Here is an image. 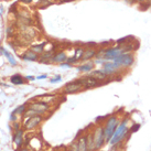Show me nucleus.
<instances>
[{"label":"nucleus","mask_w":151,"mask_h":151,"mask_svg":"<svg viewBox=\"0 0 151 151\" xmlns=\"http://www.w3.org/2000/svg\"><path fill=\"white\" fill-rule=\"evenodd\" d=\"M114 62L117 64L119 67H122V70H128L134 64V55L131 52H126V53H122V54L117 56L114 60Z\"/></svg>","instance_id":"obj_4"},{"label":"nucleus","mask_w":151,"mask_h":151,"mask_svg":"<svg viewBox=\"0 0 151 151\" xmlns=\"http://www.w3.org/2000/svg\"><path fill=\"white\" fill-rule=\"evenodd\" d=\"M13 129H14V131H17V130L20 129V124L19 122H13Z\"/></svg>","instance_id":"obj_26"},{"label":"nucleus","mask_w":151,"mask_h":151,"mask_svg":"<svg viewBox=\"0 0 151 151\" xmlns=\"http://www.w3.org/2000/svg\"><path fill=\"white\" fill-rule=\"evenodd\" d=\"M103 68L106 71V73L108 74L110 77H114V76H117L118 74L122 73V67H119L117 64L115 63L114 61H106L105 63L103 64Z\"/></svg>","instance_id":"obj_7"},{"label":"nucleus","mask_w":151,"mask_h":151,"mask_svg":"<svg viewBox=\"0 0 151 151\" xmlns=\"http://www.w3.org/2000/svg\"><path fill=\"white\" fill-rule=\"evenodd\" d=\"M25 107H27V105H21V106H19V107H17V108L13 110L12 113L13 114H16V115H22V114H24L25 111Z\"/></svg>","instance_id":"obj_22"},{"label":"nucleus","mask_w":151,"mask_h":151,"mask_svg":"<svg viewBox=\"0 0 151 151\" xmlns=\"http://www.w3.org/2000/svg\"><path fill=\"white\" fill-rule=\"evenodd\" d=\"M136 2L143 4H147V2H149V1H148V0H136Z\"/></svg>","instance_id":"obj_28"},{"label":"nucleus","mask_w":151,"mask_h":151,"mask_svg":"<svg viewBox=\"0 0 151 151\" xmlns=\"http://www.w3.org/2000/svg\"><path fill=\"white\" fill-rule=\"evenodd\" d=\"M0 106H1V105H0Z\"/></svg>","instance_id":"obj_36"},{"label":"nucleus","mask_w":151,"mask_h":151,"mask_svg":"<svg viewBox=\"0 0 151 151\" xmlns=\"http://www.w3.org/2000/svg\"><path fill=\"white\" fill-rule=\"evenodd\" d=\"M80 80H81V82H82V84H83V87H84V89H89V88L98 87V86L104 85V83H103V82L96 80L95 77H93V76H91V75H87V76H85V77H82V78H80Z\"/></svg>","instance_id":"obj_8"},{"label":"nucleus","mask_w":151,"mask_h":151,"mask_svg":"<svg viewBox=\"0 0 151 151\" xmlns=\"http://www.w3.org/2000/svg\"><path fill=\"white\" fill-rule=\"evenodd\" d=\"M61 80H62V76L56 75L55 77H52V78H51L50 83H52V84H54V83H59V82H61Z\"/></svg>","instance_id":"obj_24"},{"label":"nucleus","mask_w":151,"mask_h":151,"mask_svg":"<svg viewBox=\"0 0 151 151\" xmlns=\"http://www.w3.org/2000/svg\"><path fill=\"white\" fill-rule=\"evenodd\" d=\"M67 151H78V146H77V141H75V142L72 145L71 147H70V149Z\"/></svg>","instance_id":"obj_25"},{"label":"nucleus","mask_w":151,"mask_h":151,"mask_svg":"<svg viewBox=\"0 0 151 151\" xmlns=\"http://www.w3.org/2000/svg\"><path fill=\"white\" fill-rule=\"evenodd\" d=\"M44 78H47V75H46V74H42V75H39L35 77V80H44Z\"/></svg>","instance_id":"obj_27"},{"label":"nucleus","mask_w":151,"mask_h":151,"mask_svg":"<svg viewBox=\"0 0 151 151\" xmlns=\"http://www.w3.org/2000/svg\"><path fill=\"white\" fill-rule=\"evenodd\" d=\"M127 136H129V118L126 117L122 119L119 125H118L117 129L115 130L113 137L109 141V145L113 147L115 145L119 142H122L124 139L127 138Z\"/></svg>","instance_id":"obj_1"},{"label":"nucleus","mask_w":151,"mask_h":151,"mask_svg":"<svg viewBox=\"0 0 151 151\" xmlns=\"http://www.w3.org/2000/svg\"><path fill=\"white\" fill-rule=\"evenodd\" d=\"M119 122H120V119H119L117 114H114V115H111V116H109L107 118V120L105 122V126H104V134H105L106 143H109L114 132H115V130L117 129Z\"/></svg>","instance_id":"obj_2"},{"label":"nucleus","mask_w":151,"mask_h":151,"mask_svg":"<svg viewBox=\"0 0 151 151\" xmlns=\"http://www.w3.org/2000/svg\"><path fill=\"white\" fill-rule=\"evenodd\" d=\"M25 80H28V81H34V80H35V77H34V76L29 75V76H25Z\"/></svg>","instance_id":"obj_29"},{"label":"nucleus","mask_w":151,"mask_h":151,"mask_svg":"<svg viewBox=\"0 0 151 151\" xmlns=\"http://www.w3.org/2000/svg\"><path fill=\"white\" fill-rule=\"evenodd\" d=\"M87 149L88 151H96V149H95V143H94L93 132L87 134Z\"/></svg>","instance_id":"obj_20"},{"label":"nucleus","mask_w":151,"mask_h":151,"mask_svg":"<svg viewBox=\"0 0 151 151\" xmlns=\"http://www.w3.org/2000/svg\"><path fill=\"white\" fill-rule=\"evenodd\" d=\"M77 146H78V151H88L87 149V134H84L78 138L77 140Z\"/></svg>","instance_id":"obj_16"},{"label":"nucleus","mask_w":151,"mask_h":151,"mask_svg":"<svg viewBox=\"0 0 151 151\" xmlns=\"http://www.w3.org/2000/svg\"><path fill=\"white\" fill-rule=\"evenodd\" d=\"M43 120V116L42 115H34V116H31V117H28L23 122V128L24 130H32L42 122Z\"/></svg>","instance_id":"obj_6"},{"label":"nucleus","mask_w":151,"mask_h":151,"mask_svg":"<svg viewBox=\"0 0 151 151\" xmlns=\"http://www.w3.org/2000/svg\"><path fill=\"white\" fill-rule=\"evenodd\" d=\"M97 151H106V150H101H101H97Z\"/></svg>","instance_id":"obj_32"},{"label":"nucleus","mask_w":151,"mask_h":151,"mask_svg":"<svg viewBox=\"0 0 151 151\" xmlns=\"http://www.w3.org/2000/svg\"><path fill=\"white\" fill-rule=\"evenodd\" d=\"M139 129H140V124H134V125H131V127H129V134L137 132Z\"/></svg>","instance_id":"obj_23"},{"label":"nucleus","mask_w":151,"mask_h":151,"mask_svg":"<svg viewBox=\"0 0 151 151\" xmlns=\"http://www.w3.org/2000/svg\"><path fill=\"white\" fill-rule=\"evenodd\" d=\"M84 52H85L84 49H82V47H77V49L75 50L74 56H73V58H67L66 62H67V63H70V64H73V63L78 62V61H81V60L83 59Z\"/></svg>","instance_id":"obj_11"},{"label":"nucleus","mask_w":151,"mask_h":151,"mask_svg":"<svg viewBox=\"0 0 151 151\" xmlns=\"http://www.w3.org/2000/svg\"><path fill=\"white\" fill-rule=\"evenodd\" d=\"M67 60V55L65 52L63 51H60L58 53H55L53 56H52V59H51V63H63V62H66Z\"/></svg>","instance_id":"obj_13"},{"label":"nucleus","mask_w":151,"mask_h":151,"mask_svg":"<svg viewBox=\"0 0 151 151\" xmlns=\"http://www.w3.org/2000/svg\"><path fill=\"white\" fill-rule=\"evenodd\" d=\"M95 65H96V64L94 63V61H89L87 63H84V64H82V65H80V66L77 67V71L82 72V73H88V74H89V73L94 70Z\"/></svg>","instance_id":"obj_14"},{"label":"nucleus","mask_w":151,"mask_h":151,"mask_svg":"<svg viewBox=\"0 0 151 151\" xmlns=\"http://www.w3.org/2000/svg\"><path fill=\"white\" fill-rule=\"evenodd\" d=\"M34 1H37V0H34Z\"/></svg>","instance_id":"obj_34"},{"label":"nucleus","mask_w":151,"mask_h":151,"mask_svg":"<svg viewBox=\"0 0 151 151\" xmlns=\"http://www.w3.org/2000/svg\"><path fill=\"white\" fill-rule=\"evenodd\" d=\"M45 42L43 43H40V44H34V45L31 46V50L34 51L35 53H38V54H42L44 50H45Z\"/></svg>","instance_id":"obj_19"},{"label":"nucleus","mask_w":151,"mask_h":151,"mask_svg":"<svg viewBox=\"0 0 151 151\" xmlns=\"http://www.w3.org/2000/svg\"><path fill=\"white\" fill-rule=\"evenodd\" d=\"M82 89H84L83 87V84H82V82L81 80H75L73 81V82H70V83H67L65 86H64V89L63 92L65 94H75V93L80 92Z\"/></svg>","instance_id":"obj_9"},{"label":"nucleus","mask_w":151,"mask_h":151,"mask_svg":"<svg viewBox=\"0 0 151 151\" xmlns=\"http://www.w3.org/2000/svg\"><path fill=\"white\" fill-rule=\"evenodd\" d=\"M20 1H21V2H24V4H30L32 0H20Z\"/></svg>","instance_id":"obj_30"},{"label":"nucleus","mask_w":151,"mask_h":151,"mask_svg":"<svg viewBox=\"0 0 151 151\" xmlns=\"http://www.w3.org/2000/svg\"><path fill=\"white\" fill-rule=\"evenodd\" d=\"M97 54V50L96 49H87V50L84 52V55H83V59L82 61H88V60H93L94 58H96Z\"/></svg>","instance_id":"obj_17"},{"label":"nucleus","mask_w":151,"mask_h":151,"mask_svg":"<svg viewBox=\"0 0 151 151\" xmlns=\"http://www.w3.org/2000/svg\"><path fill=\"white\" fill-rule=\"evenodd\" d=\"M93 137H94V143H95V149L96 150H101L104 147L105 142V134H104V127L99 126L93 132Z\"/></svg>","instance_id":"obj_5"},{"label":"nucleus","mask_w":151,"mask_h":151,"mask_svg":"<svg viewBox=\"0 0 151 151\" xmlns=\"http://www.w3.org/2000/svg\"><path fill=\"white\" fill-rule=\"evenodd\" d=\"M148 1H149V2H150V4H151V0H148Z\"/></svg>","instance_id":"obj_33"},{"label":"nucleus","mask_w":151,"mask_h":151,"mask_svg":"<svg viewBox=\"0 0 151 151\" xmlns=\"http://www.w3.org/2000/svg\"><path fill=\"white\" fill-rule=\"evenodd\" d=\"M23 134H24V130L19 129L13 134V143L17 146V149L21 148L23 145Z\"/></svg>","instance_id":"obj_12"},{"label":"nucleus","mask_w":151,"mask_h":151,"mask_svg":"<svg viewBox=\"0 0 151 151\" xmlns=\"http://www.w3.org/2000/svg\"><path fill=\"white\" fill-rule=\"evenodd\" d=\"M63 151H65V150H63Z\"/></svg>","instance_id":"obj_35"},{"label":"nucleus","mask_w":151,"mask_h":151,"mask_svg":"<svg viewBox=\"0 0 151 151\" xmlns=\"http://www.w3.org/2000/svg\"><path fill=\"white\" fill-rule=\"evenodd\" d=\"M22 59L24 60V61H31V62H34V61H38L39 60V54L38 53H35V52L32 50H28L23 53Z\"/></svg>","instance_id":"obj_15"},{"label":"nucleus","mask_w":151,"mask_h":151,"mask_svg":"<svg viewBox=\"0 0 151 151\" xmlns=\"http://www.w3.org/2000/svg\"><path fill=\"white\" fill-rule=\"evenodd\" d=\"M19 151H29V150H28L27 148H22V149H20V150H19Z\"/></svg>","instance_id":"obj_31"},{"label":"nucleus","mask_w":151,"mask_h":151,"mask_svg":"<svg viewBox=\"0 0 151 151\" xmlns=\"http://www.w3.org/2000/svg\"><path fill=\"white\" fill-rule=\"evenodd\" d=\"M88 75L93 76V77H95L96 80L101 81V82H103L104 84H105L106 82H107V80H111L113 77H110V76L106 73V71L104 70V68H98V70H93Z\"/></svg>","instance_id":"obj_10"},{"label":"nucleus","mask_w":151,"mask_h":151,"mask_svg":"<svg viewBox=\"0 0 151 151\" xmlns=\"http://www.w3.org/2000/svg\"><path fill=\"white\" fill-rule=\"evenodd\" d=\"M10 82L14 85H22V84H24L25 77H23V76L20 75V74H14V75H12L10 77Z\"/></svg>","instance_id":"obj_18"},{"label":"nucleus","mask_w":151,"mask_h":151,"mask_svg":"<svg viewBox=\"0 0 151 151\" xmlns=\"http://www.w3.org/2000/svg\"><path fill=\"white\" fill-rule=\"evenodd\" d=\"M0 51H1V52H4L2 54L7 56V59H8L9 63L11 64V65H13V66H16V65H17V62H16V60H14V58H13V55L11 54L10 52H8V51H6L4 49H0Z\"/></svg>","instance_id":"obj_21"},{"label":"nucleus","mask_w":151,"mask_h":151,"mask_svg":"<svg viewBox=\"0 0 151 151\" xmlns=\"http://www.w3.org/2000/svg\"><path fill=\"white\" fill-rule=\"evenodd\" d=\"M51 108L50 104L45 101H38L30 104L28 110L24 111V117H31L34 115H42V114L49 111Z\"/></svg>","instance_id":"obj_3"}]
</instances>
